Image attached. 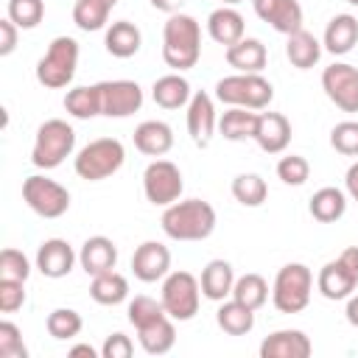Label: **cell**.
<instances>
[{
	"label": "cell",
	"instance_id": "cell-14",
	"mask_svg": "<svg viewBox=\"0 0 358 358\" xmlns=\"http://www.w3.org/2000/svg\"><path fill=\"white\" fill-rule=\"evenodd\" d=\"M131 271L140 282L165 280L171 271V252L159 241H143L131 255Z\"/></svg>",
	"mask_w": 358,
	"mask_h": 358
},
{
	"label": "cell",
	"instance_id": "cell-25",
	"mask_svg": "<svg viewBox=\"0 0 358 358\" xmlns=\"http://www.w3.org/2000/svg\"><path fill=\"white\" fill-rule=\"evenodd\" d=\"M224 56H227V64L235 67L238 73H260L268 62L266 45L260 39H252V36H243L241 42L229 45L224 50Z\"/></svg>",
	"mask_w": 358,
	"mask_h": 358
},
{
	"label": "cell",
	"instance_id": "cell-41",
	"mask_svg": "<svg viewBox=\"0 0 358 358\" xmlns=\"http://www.w3.org/2000/svg\"><path fill=\"white\" fill-rule=\"evenodd\" d=\"M277 176L282 179V185H291V187H299L308 182L310 176V162L299 154H288L277 162Z\"/></svg>",
	"mask_w": 358,
	"mask_h": 358
},
{
	"label": "cell",
	"instance_id": "cell-9",
	"mask_svg": "<svg viewBox=\"0 0 358 358\" xmlns=\"http://www.w3.org/2000/svg\"><path fill=\"white\" fill-rule=\"evenodd\" d=\"M358 285V246H347L336 260L324 263L319 277H316V288L324 299H347L352 296Z\"/></svg>",
	"mask_w": 358,
	"mask_h": 358
},
{
	"label": "cell",
	"instance_id": "cell-3",
	"mask_svg": "<svg viewBox=\"0 0 358 358\" xmlns=\"http://www.w3.org/2000/svg\"><path fill=\"white\" fill-rule=\"evenodd\" d=\"M73 148H76L73 126L62 117H50L36 129L34 148H31V162L42 171H53L73 154Z\"/></svg>",
	"mask_w": 358,
	"mask_h": 358
},
{
	"label": "cell",
	"instance_id": "cell-17",
	"mask_svg": "<svg viewBox=\"0 0 358 358\" xmlns=\"http://www.w3.org/2000/svg\"><path fill=\"white\" fill-rule=\"evenodd\" d=\"M255 14L277 34H294L302 28V6L296 0H252Z\"/></svg>",
	"mask_w": 358,
	"mask_h": 358
},
{
	"label": "cell",
	"instance_id": "cell-45",
	"mask_svg": "<svg viewBox=\"0 0 358 358\" xmlns=\"http://www.w3.org/2000/svg\"><path fill=\"white\" fill-rule=\"evenodd\" d=\"M22 302H25V282L0 277V310L14 313L22 308Z\"/></svg>",
	"mask_w": 358,
	"mask_h": 358
},
{
	"label": "cell",
	"instance_id": "cell-2",
	"mask_svg": "<svg viewBox=\"0 0 358 358\" xmlns=\"http://www.w3.org/2000/svg\"><path fill=\"white\" fill-rule=\"evenodd\" d=\"M201 56V25L190 14H171L162 25V59L176 73L196 67Z\"/></svg>",
	"mask_w": 358,
	"mask_h": 358
},
{
	"label": "cell",
	"instance_id": "cell-18",
	"mask_svg": "<svg viewBox=\"0 0 358 358\" xmlns=\"http://www.w3.org/2000/svg\"><path fill=\"white\" fill-rule=\"evenodd\" d=\"M313 352L310 338L302 330H274L260 341V358H308Z\"/></svg>",
	"mask_w": 358,
	"mask_h": 358
},
{
	"label": "cell",
	"instance_id": "cell-28",
	"mask_svg": "<svg viewBox=\"0 0 358 358\" xmlns=\"http://www.w3.org/2000/svg\"><path fill=\"white\" fill-rule=\"evenodd\" d=\"M151 98H154V103L162 106V109H182V106H187L190 98H193L190 81H187L185 76H179V73H168V76H162V78L154 81Z\"/></svg>",
	"mask_w": 358,
	"mask_h": 358
},
{
	"label": "cell",
	"instance_id": "cell-42",
	"mask_svg": "<svg viewBox=\"0 0 358 358\" xmlns=\"http://www.w3.org/2000/svg\"><path fill=\"white\" fill-rule=\"evenodd\" d=\"M330 145L344 157H358V120H341L330 131Z\"/></svg>",
	"mask_w": 358,
	"mask_h": 358
},
{
	"label": "cell",
	"instance_id": "cell-35",
	"mask_svg": "<svg viewBox=\"0 0 358 358\" xmlns=\"http://www.w3.org/2000/svg\"><path fill=\"white\" fill-rule=\"evenodd\" d=\"M232 196L243 207H260L268 196V185L260 173H238L232 179Z\"/></svg>",
	"mask_w": 358,
	"mask_h": 358
},
{
	"label": "cell",
	"instance_id": "cell-46",
	"mask_svg": "<svg viewBox=\"0 0 358 358\" xmlns=\"http://www.w3.org/2000/svg\"><path fill=\"white\" fill-rule=\"evenodd\" d=\"M134 352V344H131V338L126 336V333H112V336H106V341H103V347H101V355L103 358H129Z\"/></svg>",
	"mask_w": 358,
	"mask_h": 358
},
{
	"label": "cell",
	"instance_id": "cell-34",
	"mask_svg": "<svg viewBox=\"0 0 358 358\" xmlns=\"http://www.w3.org/2000/svg\"><path fill=\"white\" fill-rule=\"evenodd\" d=\"M64 109H67V115H73L76 120L98 117V115H101V92H98V84L67 90V95H64Z\"/></svg>",
	"mask_w": 358,
	"mask_h": 358
},
{
	"label": "cell",
	"instance_id": "cell-23",
	"mask_svg": "<svg viewBox=\"0 0 358 358\" xmlns=\"http://www.w3.org/2000/svg\"><path fill=\"white\" fill-rule=\"evenodd\" d=\"M134 148L145 157H162L173 148V131L165 120H143L134 129Z\"/></svg>",
	"mask_w": 358,
	"mask_h": 358
},
{
	"label": "cell",
	"instance_id": "cell-49",
	"mask_svg": "<svg viewBox=\"0 0 358 358\" xmlns=\"http://www.w3.org/2000/svg\"><path fill=\"white\" fill-rule=\"evenodd\" d=\"M157 11H162V14H176L187 0H148Z\"/></svg>",
	"mask_w": 358,
	"mask_h": 358
},
{
	"label": "cell",
	"instance_id": "cell-32",
	"mask_svg": "<svg viewBox=\"0 0 358 358\" xmlns=\"http://www.w3.org/2000/svg\"><path fill=\"white\" fill-rule=\"evenodd\" d=\"M308 210L319 224H333L347 213V193L338 187H319L310 196Z\"/></svg>",
	"mask_w": 358,
	"mask_h": 358
},
{
	"label": "cell",
	"instance_id": "cell-13",
	"mask_svg": "<svg viewBox=\"0 0 358 358\" xmlns=\"http://www.w3.org/2000/svg\"><path fill=\"white\" fill-rule=\"evenodd\" d=\"M322 90L341 112H358V67L333 62L322 73Z\"/></svg>",
	"mask_w": 358,
	"mask_h": 358
},
{
	"label": "cell",
	"instance_id": "cell-22",
	"mask_svg": "<svg viewBox=\"0 0 358 358\" xmlns=\"http://www.w3.org/2000/svg\"><path fill=\"white\" fill-rule=\"evenodd\" d=\"M243 31H246L243 17L232 6H221V8L210 11V17H207V34H210V39L218 42V45H224V48L241 42L243 39Z\"/></svg>",
	"mask_w": 358,
	"mask_h": 358
},
{
	"label": "cell",
	"instance_id": "cell-53",
	"mask_svg": "<svg viewBox=\"0 0 358 358\" xmlns=\"http://www.w3.org/2000/svg\"><path fill=\"white\" fill-rule=\"evenodd\" d=\"M103 3H109V6H112V8H115V6H117V0H103Z\"/></svg>",
	"mask_w": 358,
	"mask_h": 358
},
{
	"label": "cell",
	"instance_id": "cell-39",
	"mask_svg": "<svg viewBox=\"0 0 358 358\" xmlns=\"http://www.w3.org/2000/svg\"><path fill=\"white\" fill-rule=\"evenodd\" d=\"M6 17H8L17 28L31 31V28H36V25L42 22V17H45V0H8Z\"/></svg>",
	"mask_w": 358,
	"mask_h": 358
},
{
	"label": "cell",
	"instance_id": "cell-7",
	"mask_svg": "<svg viewBox=\"0 0 358 358\" xmlns=\"http://www.w3.org/2000/svg\"><path fill=\"white\" fill-rule=\"evenodd\" d=\"M78 67V42L73 36H56L45 56L36 62V81L48 90H62L73 81Z\"/></svg>",
	"mask_w": 358,
	"mask_h": 358
},
{
	"label": "cell",
	"instance_id": "cell-24",
	"mask_svg": "<svg viewBox=\"0 0 358 358\" xmlns=\"http://www.w3.org/2000/svg\"><path fill=\"white\" fill-rule=\"evenodd\" d=\"M358 45V20L352 14H336L322 36V48L333 56H344Z\"/></svg>",
	"mask_w": 358,
	"mask_h": 358
},
{
	"label": "cell",
	"instance_id": "cell-12",
	"mask_svg": "<svg viewBox=\"0 0 358 358\" xmlns=\"http://www.w3.org/2000/svg\"><path fill=\"white\" fill-rule=\"evenodd\" d=\"M101 92V115L103 117H129L140 112L143 106V90L137 81L115 78V81H98Z\"/></svg>",
	"mask_w": 358,
	"mask_h": 358
},
{
	"label": "cell",
	"instance_id": "cell-19",
	"mask_svg": "<svg viewBox=\"0 0 358 358\" xmlns=\"http://www.w3.org/2000/svg\"><path fill=\"white\" fill-rule=\"evenodd\" d=\"M266 154H282L291 143V120L280 112H260L257 129L252 137Z\"/></svg>",
	"mask_w": 358,
	"mask_h": 358
},
{
	"label": "cell",
	"instance_id": "cell-27",
	"mask_svg": "<svg viewBox=\"0 0 358 358\" xmlns=\"http://www.w3.org/2000/svg\"><path fill=\"white\" fill-rule=\"evenodd\" d=\"M103 45H106V53L115 56V59H131L140 45H143V34L134 22L129 20H117L106 28V36H103Z\"/></svg>",
	"mask_w": 358,
	"mask_h": 358
},
{
	"label": "cell",
	"instance_id": "cell-10",
	"mask_svg": "<svg viewBox=\"0 0 358 358\" xmlns=\"http://www.w3.org/2000/svg\"><path fill=\"white\" fill-rule=\"evenodd\" d=\"M22 201L39 215V218H62L70 210V193L59 182L48 176H28L22 182Z\"/></svg>",
	"mask_w": 358,
	"mask_h": 358
},
{
	"label": "cell",
	"instance_id": "cell-11",
	"mask_svg": "<svg viewBox=\"0 0 358 358\" xmlns=\"http://www.w3.org/2000/svg\"><path fill=\"white\" fill-rule=\"evenodd\" d=\"M182 190H185L182 171L171 159H154L143 171V193L154 207H168L179 201Z\"/></svg>",
	"mask_w": 358,
	"mask_h": 358
},
{
	"label": "cell",
	"instance_id": "cell-52",
	"mask_svg": "<svg viewBox=\"0 0 358 358\" xmlns=\"http://www.w3.org/2000/svg\"><path fill=\"white\" fill-rule=\"evenodd\" d=\"M224 6H235V3H241V0H221Z\"/></svg>",
	"mask_w": 358,
	"mask_h": 358
},
{
	"label": "cell",
	"instance_id": "cell-40",
	"mask_svg": "<svg viewBox=\"0 0 358 358\" xmlns=\"http://www.w3.org/2000/svg\"><path fill=\"white\" fill-rule=\"evenodd\" d=\"M126 313H129V322H131L134 330H137V327H143V324H148V322L165 316V308H162V299H154V296L140 294V296H134V299L129 302Z\"/></svg>",
	"mask_w": 358,
	"mask_h": 358
},
{
	"label": "cell",
	"instance_id": "cell-4",
	"mask_svg": "<svg viewBox=\"0 0 358 358\" xmlns=\"http://www.w3.org/2000/svg\"><path fill=\"white\" fill-rule=\"evenodd\" d=\"M215 98L227 106H243V109H266L274 98V87L260 73H235L215 84Z\"/></svg>",
	"mask_w": 358,
	"mask_h": 358
},
{
	"label": "cell",
	"instance_id": "cell-47",
	"mask_svg": "<svg viewBox=\"0 0 358 358\" xmlns=\"http://www.w3.org/2000/svg\"><path fill=\"white\" fill-rule=\"evenodd\" d=\"M17 25L6 17V20H0V56H11L14 53V48H17Z\"/></svg>",
	"mask_w": 358,
	"mask_h": 358
},
{
	"label": "cell",
	"instance_id": "cell-5",
	"mask_svg": "<svg viewBox=\"0 0 358 358\" xmlns=\"http://www.w3.org/2000/svg\"><path fill=\"white\" fill-rule=\"evenodd\" d=\"M123 159H126V148L120 140L115 137H98L92 143H87L76 159H73V168L81 179L87 182H101V179H109L112 173H117L123 168Z\"/></svg>",
	"mask_w": 358,
	"mask_h": 358
},
{
	"label": "cell",
	"instance_id": "cell-29",
	"mask_svg": "<svg viewBox=\"0 0 358 358\" xmlns=\"http://www.w3.org/2000/svg\"><path fill=\"white\" fill-rule=\"evenodd\" d=\"M322 42L310 34V31H305V28H299V31H294V34H288V42H285V56H288V62L296 67V70H310L313 64H319V59H322Z\"/></svg>",
	"mask_w": 358,
	"mask_h": 358
},
{
	"label": "cell",
	"instance_id": "cell-48",
	"mask_svg": "<svg viewBox=\"0 0 358 358\" xmlns=\"http://www.w3.org/2000/svg\"><path fill=\"white\" fill-rule=\"evenodd\" d=\"M344 187H347L350 199H352V201H358V162H352V165L347 168V176H344Z\"/></svg>",
	"mask_w": 358,
	"mask_h": 358
},
{
	"label": "cell",
	"instance_id": "cell-43",
	"mask_svg": "<svg viewBox=\"0 0 358 358\" xmlns=\"http://www.w3.org/2000/svg\"><path fill=\"white\" fill-rule=\"evenodd\" d=\"M0 277L25 282V280L31 277V263H28V257H25L20 249H11V246L3 249V252H0Z\"/></svg>",
	"mask_w": 358,
	"mask_h": 358
},
{
	"label": "cell",
	"instance_id": "cell-26",
	"mask_svg": "<svg viewBox=\"0 0 358 358\" xmlns=\"http://www.w3.org/2000/svg\"><path fill=\"white\" fill-rule=\"evenodd\" d=\"M137 338H140V347L148 352V355H165L173 350L176 344V327H173V319L165 313L143 327H137Z\"/></svg>",
	"mask_w": 358,
	"mask_h": 358
},
{
	"label": "cell",
	"instance_id": "cell-44",
	"mask_svg": "<svg viewBox=\"0 0 358 358\" xmlns=\"http://www.w3.org/2000/svg\"><path fill=\"white\" fill-rule=\"evenodd\" d=\"M0 358H28V347L14 322H0Z\"/></svg>",
	"mask_w": 358,
	"mask_h": 358
},
{
	"label": "cell",
	"instance_id": "cell-31",
	"mask_svg": "<svg viewBox=\"0 0 358 358\" xmlns=\"http://www.w3.org/2000/svg\"><path fill=\"white\" fill-rule=\"evenodd\" d=\"M215 322L227 336H246L255 327V310L238 299H224L215 310Z\"/></svg>",
	"mask_w": 358,
	"mask_h": 358
},
{
	"label": "cell",
	"instance_id": "cell-15",
	"mask_svg": "<svg viewBox=\"0 0 358 358\" xmlns=\"http://www.w3.org/2000/svg\"><path fill=\"white\" fill-rule=\"evenodd\" d=\"M185 117H187V134H190V140H193L199 148H207V145H210V140H213V134H215L218 117H215L213 98H210L204 90L193 92V98H190V103H187Z\"/></svg>",
	"mask_w": 358,
	"mask_h": 358
},
{
	"label": "cell",
	"instance_id": "cell-54",
	"mask_svg": "<svg viewBox=\"0 0 358 358\" xmlns=\"http://www.w3.org/2000/svg\"><path fill=\"white\" fill-rule=\"evenodd\" d=\"M347 3H350V6H358V0H347Z\"/></svg>",
	"mask_w": 358,
	"mask_h": 358
},
{
	"label": "cell",
	"instance_id": "cell-50",
	"mask_svg": "<svg viewBox=\"0 0 358 358\" xmlns=\"http://www.w3.org/2000/svg\"><path fill=\"white\" fill-rule=\"evenodd\" d=\"M344 316H347V322H350L352 327H358V294L347 296V308H344Z\"/></svg>",
	"mask_w": 358,
	"mask_h": 358
},
{
	"label": "cell",
	"instance_id": "cell-16",
	"mask_svg": "<svg viewBox=\"0 0 358 358\" xmlns=\"http://www.w3.org/2000/svg\"><path fill=\"white\" fill-rule=\"evenodd\" d=\"M78 255L73 252V246L64 238H48L39 243L36 249V268L39 274H45L48 280H62L73 271Z\"/></svg>",
	"mask_w": 358,
	"mask_h": 358
},
{
	"label": "cell",
	"instance_id": "cell-37",
	"mask_svg": "<svg viewBox=\"0 0 358 358\" xmlns=\"http://www.w3.org/2000/svg\"><path fill=\"white\" fill-rule=\"evenodd\" d=\"M45 327H48V333H50L56 341H67V338H76V336L81 333L84 319H81V313L73 310V308H56V310L48 313Z\"/></svg>",
	"mask_w": 358,
	"mask_h": 358
},
{
	"label": "cell",
	"instance_id": "cell-33",
	"mask_svg": "<svg viewBox=\"0 0 358 358\" xmlns=\"http://www.w3.org/2000/svg\"><path fill=\"white\" fill-rule=\"evenodd\" d=\"M90 296L98 305H120L129 296V280L117 271H103L95 274L90 282Z\"/></svg>",
	"mask_w": 358,
	"mask_h": 358
},
{
	"label": "cell",
	"instance_id": "cell-8",
	"mask_svg": "<svg viewBox=\"0 0 358 358\" xmlns=\"http://www.w3.org/2000/svg\"><path fill=\"white\" fill-rule=\"evenodd\" d=\"M162 308L173 322H190L199 313L201 285L190 271H168L159 291Z\"/></svg>",
	"mask_w": 358,
	"mask_h": 358
},
{
	"label": "cell",
	"instance_id": "cell-6",
	"mask_svg": "<svg viewBox=\"0 0 358 358\" xmlns=\"http://www.w3.org/2000/svg\"><path fill=\"white\" fill-rule=\"evenodd\" d=\"M313 291V271L305 263H285L271 285V302L280 313H299L308 308Z\"/></svg>",
	"mask_w": 358,
	"mask_h": 358
},
{
	"label": "cell",
	"instance_id": "cell-38",
	"mask_svg": "<svg viewBox=\"0 0 358 358\" xmlns=\"http://www.w3.org/2000/svg\"><path fill=\"white\" fill-rule=\"evenodd\" d=\"M109 11H112V6L103 3V0H76L73 22L81 31H101L106 25V20H109Z\"/></svg>",
	"mask_w": 358,
	"mask_h": 358
},
{
	"label": "cell",
	"instance_id": "cell-36",
	"mask_svg": "<svg viewBox=\"0 0 358 358\" xmlns=\"http://www.w3.org/2000/svg\"><path fill=\"white\" fill-rule=\"evenodd\" d=\"M232 299H238V302H243L246 308L257 310V308H263L266 299H268V282H266L260 274H243V277H238L235 285H232Z\"/></svg>",
	"mask_w": 358,
	"mask_h": 358
},
{
	"label": "cell",
	"instance_id": "cell-21",
	"mask_svg": "<svg viewBox=\"0 0 358 358\" xmlns=\"http://www.w3.org/2000/svg\"><path fill=\"white\" fill-rule=\"evenodd\" d=\"M199 285H201V296H207L210 302H224L227 296H232V285H235L232 263L229 260H221V257L218 260H210L201 268Z\"/></svg>",
	"mask_w": 358,
	"mask_h": 358
},
{
	"label": "cell",
	"instance_id": "cell-51",
	"mask_svg": "<svg viewBox=\"0 0 358 358\" xmlns=\"http://www.w3.org/2000/svg\"><path fill=\"white\" fill-rule=\"evenodd\" d=\"M81 355L95 358L98 352H95V347H92V344H76V347H70V358H81Z\"/></svg>",
	"mask_w": 358,
	"mask_h": 358
},
{
	"label": "cell",
	"instance_id": "cell-1",
	"mask_svg": "<svg viewBox=\"0 0 358 358\" xmlns=\"http://www.w3.org/2000/svg\"><path fill=\"white\" fill-rule=\"evenodd\" d=\"M159 224L171 241H204L215 229V210L204 199H185L168 204Z\"/></svg>",
	"mask_w": 358,
	"mask_h": 358
},
{
	"label": "cell",
	"instance_id": "cell-20",
	"mask_svg": "<svg viewBox=\"0 0 358 358\" xmlns=\"http://www.w3.org/2000/svg\"><path fill=\"white\" fill-rule=\"evenodd\" d=\"M78 263H81V268L90 277L103 274V271H115V266H117V246H115V241H109L106 235L87 238L81 252H78Z\"/></svg>",
	"mask_w": 358,
	"mask_h": 358
},
{
	"label": "cell",
	"instance_id": "cell-30",
	"mask_svg": "<svg viewBox=\"0 0 358 358\" xmlns=\"http://www.w3.org/2000/svg\"><path fill=\"white\" fill-rule=\"evenodd\" d=\"M257 115L255 109H243V106H229L221 120H218V131L224 140H232V143H241V140H249L255 137V129H257Z\"/></svg>",
	"mask_w": 358,
	"mask_h": 358
}]
</instances>
